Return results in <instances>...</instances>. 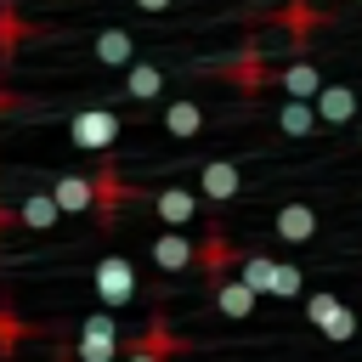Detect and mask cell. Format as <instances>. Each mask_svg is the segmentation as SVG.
<instances>
[{"mask_svg": "<svg viewBox=\"0 0 362 362\" xmlns=\"http://www.w3.org/2000/svg\"><path fill=\"white\" fill-rule=\"evenodd\" d=\"M305 317H311L317 334H328V339H351V334H356V311H351L339 294H311V300H305Z\"/></svg>", "mask_w": 362, "mask_h": 362, "instance_id": "obj_3", "label": "cell"}, {"mask_svg": "<svg viewBox=\"0 0 362 362\" xmlns=\"http://www.w3.org/2000/svg\"><path fill=\"white\" fill-rule=\"evenodd\" d=\"M119 130H124V124H119V113H113V107H85V113H74V119H68V136H74L79 147H113V141H119Z\"/></svg>", "mask_w": 362, "mask_h": 362, "instance_id": "obj_2", "label": "cell"}, {"mask_svg": "<svg viewBox=\"0 0 362 362\" xmlns=\"http://www.w3.org/2000/svg\"><path fill=\"white\" fill-rule=\"evenodd\" d=\"M283 90H288V96H300V102H317L322 74H317L311 62H288V68H283Z\"/></svg>", "mask_w": 362, "mask_h": 362, "instance_id": "obj_15", "label": "cell"}, {"mask_svg": "<svg viewBox=\"0 0 362 362\" xmlns=\"http://www.w3.org/2000/svg\"><path fill=\"white\" fill-rule=\"evenodd\" d=\"M272 232L283 243H305V238H317V209L311 204H283L277 221H272Z\"/></svg>", "mask_w": 362, "mask_h": 362, "instance_id": "obj_8", "label": "cell"}, {"mask_svg": "<svg viewBox=\"0 0 362 362\" xmlns=\"http://www.w3.org/2000/svg\"><path fill=\"white\" fill-rule=\"evenodd\" d=\"M198 204H204V198H198L192 187H164V192L153 198V209H158V221H164V226H175V232L198 221Z\"/></svg>", "mask_w": 362, "mask_h": 362, "instance_id": "obj_7", "label": "cell"}, {"mask_svg": "<svg viewBox=\"0 0 362 362\" xmlns=\"http://www.w3.org/2000/svg\"><path fill=\"white\" fill-rule=\"evenodd\" d=\"M198 130H204V107H198V102H170V107H164V136H181V141H187V136H198Z\"/></svg>", "mask_w": 362, "mask_h": 362, "instance_id": "obj_14", "label": "cell"}, {"mask_svg": "<svg viewBox=\"0 0 362 362\" xmlns=\"http://www.w3.org/2000/svg\"><path fill=\"white\" fill-rule=\"evenodd\" d=\"M57 215H62V209H57V198H51V192H28V198L17 204V221H23V226H34V232H51V226H57Z\"/></svg>", "mask_w": 362, "mask_h": 362, "instance_id": "obj_13", "label": "cell"}, {"mask_svg": "<svg viewBox=\"0 0 362 362\" xmlns=\"http://www.w3.org/2000/svg\"><path fill=\"white\" fill-rule=\"evenodd\" d=\"M158 90H164V68H158V62H130V74H124V96L153 102Z\"/></svg>", "mask_w": 362, "mask_h": 362, "instance_id": "obj_11", "label": "cell"}, {"mask_svg": "<svg viewBox=\"0 0 362 362\" xmlns=\"http://www.w3.org/2000/svg\"><path fill=\"white\" fill-rule=\"evenodd\" d=\"M277 130H283V136H311V130H317V102L288 96V102L277 107Z\"/></svg>", "mask_w": 362, "mask_h": 362, "instance_id": "obj_12", "label": "cell"}, {"mask_svg": "<svg viewBox=\"0 0 362 362\" xmlns=\"http://www.w3.org/2000/svg\"><path fill=\"white\" fill-rule=\"evenodd\" d=\"M356 6H362V0H356Z\"/></svg>", "mask_w": 362, "mask_h": 362, "instance_id": "obj_23", "label": "cell"}, {"mask_svg": "<svg viewBox=\"0 0 362 362\" xmlns=\"http://www.w3.org/2000/svg\"><path fill=\"white\" fill-rule=\"evenodd\" d=\"M238 181H243V170H238L232 158H215V164H204V170H198V198L226 204V198H238Z\"/></svg>", "mask_w": 362, "mask_h": 362, "instance_id": "obj_6", "label": "cell"}, {"mask_svg": "<svg viewBox=\"0 0 362 362\" xmlns=\"http://www.w3.org/2000/svg\"><path fill=\"white\" fill-rule=\"evenodd\" d=\"M300 283H305V272H300V266H288V260H277V283H272V294H277V300H294V294H300Z\"/></svg>", "mask_w": 362, "mask_h": 362, "instance_id": "obj_19", "label": "cell"}, {"mask_svg": "<svg viewBox=\"0 0 362 362\" xmlns=\"http://www.w3.org/2000/svg\"><path fill=\"white\" fill-rule=\"evenodd\" d=\"M90 51H96V62H107V68H130V62H136V40H130L124 28H102V34L90 40Z\"/></svg>", "mask_w": 362, "mask_h": 362, "instance_id": "obj_10", "label": "cell"}, {"mask_svg": "<svg viewBox=\"0 0 362 362\" xmlns=\"http://www.w3.org/2000/svg\"><path fill=\"white\" fill-rule=\"evenodd\" d=\"M147 255H153V266H158V272H192V266L204 260V249H198L187 232H175V226H170V232H158Z\"/></svg>", "mask_w": 362, "mask_h": 362, "instance_id": "obj_4", "label": "cell"}, {"mask_svg": "<svg viewBox=\"0 0 362 362\" xmlns=\"http://www.w3.org/2000/svg\"><path fill=\"white\" fill-rule=\"evenodd\" d=\"M238 277H243L255 294H272V283H277V260H272V255H243V260H238Z\"/></svg>", "mask_w": 362, "mask_h": 362, "instance_id": "obj_16", "label": "cell"}, {"mask_svg": "<svg viewBox=\"0 0 362 362\" xmlns=\"http://www.w3.org/2000/svg\"><path fill=\"white\" fill-rule=\"evenodd\" d=\"M79 334H90V339H119V322H113V311L102 305V311H90V317L79 322Z\"/></svg>", "mask_w": 362, "mask_h": 362, "instance_id": "obj_20", "label": "cell"}, {"mask_svg": "<svg viewBox=\"0 0 362 362\" xmlns=\"http://www.w3.org/2000/svg\"><path fill=\"white\" fill-rule=\"evenodd\" d=\"M74 356H79V362H119V356H124V339H90V334H79Z\"/></svg>", "mask_w": 362, "mask_h": 362, "instance_id": "obj_18", "label": "cell"}, {"mask_svg": "<svg viewBox=\"0 0 362 362\" xmlns=\"http://www.w3.org/2000/svg\"><path fill=\"white\" fill-rule=\"evenodd\" d=\"M317 119L322 124H351V119H362V96L351 85H322L317 90Z\"/></svg>", "mask_w": 362, "mask_h": 362, "instance_id": "obj_5", "label": "cell"}, {"mask_svg": "<svg viewBox=\"0 0 362 362\" xmlns=\"http://www.w3.org/2000/svg\"><path fill=\"white\" fill-rule=\"evenodd\" d=\"M164 351H170L164 328H147L136 345H124V356H119V362H164Z\"/></svg>", "mask_w": 362, "mask_h": 362, "instance_id": "obj_17", "label": "cell"}, {"mask_svg": "<svg viewBox=\"0 0 362 362\" xmlns=\"http://www.w3.org/2000/svg\"><path fill=\"white\" fill-rule=\"evenodd\" d=\"M255 288L243 283V277H221L215 283V305H221V317H232V322H243V317H255Z\"/></svg>", "mask_w": 362, "mask_h": 362, "instance_id": "obj_9", "label": "cell"}, {"mask_svg": "<svg viewBox=\"0 0 362 362\" xmlns=\"http://www.w3.org/2000/svg\"><path fill=\"white\" fill-rule=\"evenodd\" d=\"M356 141H362V119H356Z\"/></svg>", "mask_w": 362, "mask_h": 362, "instance_id": "obj_22", "label": "cell"}, {"mask_svg": "<svg viewBox=\"0 0 362 362\" xmlns=\"http://www.w3.org/2000/svg\"><path fill=\"white\" fill-rule=\"evenodd\" d=\"M141 11H170V0H136Z\"/></svg>", "mask_w": 362, "mask_h": 362, "instance_id": "obj_21", "label": "cell"}, {"mask_svg": "<svg viewBox=\"0 0 362 362\" xmlns=\"http://www.w3.org/2000/svg\"><path fill=\"white\" fill-rule=\"evenodd\" d=\"M96 300H102L107 311H119V305H130V300H136V272H130V260H124V255L96 260Z\"/></svg>", "mask_w": 362, "mask_h": 362, "instance_id": "obj_1", "label": "cell"}]
</instances>
